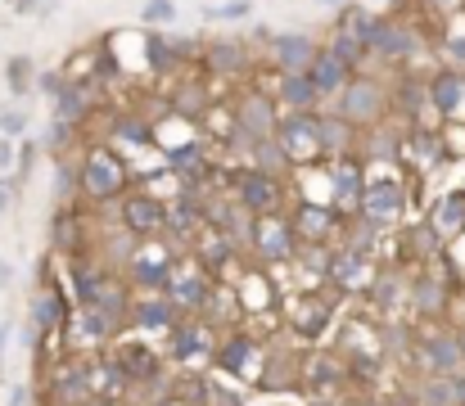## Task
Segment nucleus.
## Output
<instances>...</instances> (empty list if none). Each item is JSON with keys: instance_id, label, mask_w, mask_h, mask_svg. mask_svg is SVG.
<instances>
[{"instance_id": "1", "label": "nucleus", "mask_w": 465, "mask_h": 406, "mask_svg": "<svg viewBox=\"0 0 465 406\" xmlns=\"http://www.w3.org/2000/svg\"><path fill=\"white\" fill-rule=\"evenodd\" d=\"M132 190V167L114 144H91L77 163V194L86 203H118Z\"/></svg>"}, {"instance_id": "2", "label": "nucleus", "mask_w": 465, "mask_h": 406, "mask_svg": "<svg viewBox=\"0 0 465 406\" xmlns=\"http://www.w3.org/2000/svg\"><path fill=\"white\" fill-rule=\"evenodd\" d=\"M407 371H411V375H457V371H465V352H461V339H457V325H443V321L416 325Z\"/></svg>"}, {"instance_id": "3", "label": "nucleus", "mask_w": 465, "mask_h": 406, "mask_svg": "<svg viewBox=\"0 0 465 406\" xmlns=\"http://www.w3.org/2000/svg\"><path fill=\"white\" fill-rule=\"evenodd\" d=\"M389 104H393V95H389V86H384L380 77H352V82L334 95V114H339L343 123H352L357 132L384 123V118H389Z\"/></svg>"}, {"instance_id": "4", "label": "nucleus", "mask_w": 465, "mask_h": 406, "mask_svg": "<svg viewBox=\"0 0 465 406\" xmlns=\"http://www.w3.org/2000/svg\"><path fill=\"white\" fill-rule=\"evenodd\" d=\"M281 123V104L267 91H244L235 100V118H231V149H253L258 140H272Z\"/></svg>"}, {"instance_id": "5", "label": "nucleus", "mask_w": 465, "mask_h": 406, "mask_svg": "<svg viewBox=\"0 0 465 406\" xmlns=\"http://www.w3.org/2000/svg\"><path fill=\"white\" fill-rule=\"evenodd\" d=\"M262 357H267V348L258 343V334L244 330V325H235V330H226V334L217 339V348H213V371H217L222 380L244 384V380H258Z\"/></svg>"}, {"instance_id": "6", "label": "nucleus", "mask_w": 465, "mask_h": 406, "mask_svg": "<svg viewBox=\"0 0 465 406\" xmlns=\"http://www.w3.org/2000/svg\"><path fill=\"white\" fill-rule=\"evenodd\" d=\"M299 389L308 393L312 402H330V398L348 393L352 389L348 361L334 348H312V352L299 357Z\"/></svg>"}, {"instance_id": "7", "label": "nucleus", "mask_w": 465, "mask_h": 406, "mask_svg": "<svg viewBox=\"0 0 465 406\" xmlns=\"http://www.w3.org/2000/svg\"><path fill=\"white\" fill-rule=\"evenodd\" d=\"M176 244L167 249V235H158V240H141L136 244V253H132V262L123 267V280L132 284V293H163L167 289V280H172V271H176Z\"/></svg>"}, {"instance_id": "8", "label": "nucleus", "mask_w": 465, "mask_h": 406, "mask_svg": "<svg viewBox=\"0 0 465 406\" xmlns=\"http://www.w3.org/2000/svg\"><path fill=\"white\" fill-rule=\"evenodd\" d=\"M213 348H217V325L208 316H181L172 330H167V361L176 371H190L194 361H213Z\"/></svg>"}, {"instance_id": "9", "label": "nucleus", "mask_w": 465, "mask_h": 406, "mask_svg": "<svg viewBox=\"0 0 465 406\" xmlns=\"http://www.w3.org/2000/svg\"><path fill=\"white\" fill-rule=\"evenodd\" d=\"M231 194H235L253 217H276V213L285 208L290 185H285V176H272V172H258V167H240V172L231 176Z\"/></svg>"}, {"instance_id": "10", "label": "nucleus", "mask_w": 465, "mask_h": 406, "mask_svg": "<svg viewBox=\"0 0 465 406\" xmlns=\"http://www.w3.org/2000/svg\"><path fill=\"white\" fill-rule=\"evenodd\" d=\"M299 235H294V226H290V217H258V226H253V244H249V253L262 262V267H294V258H299Z\"/></svg>"}, {"instance_id": "11", "label": "nucleus", "mask_w": 465, "mask_h": 406, "mask_svg": "<svg viewBox=\"0 0 465 406\" xmlns=\"http://www.w3.org/2000/svg\"><path fill=\"white\" fill-rule=\"evenodd\" d=\"M68 312H73V298L64 293V284L45 280V284L32 293V302H27V330H32V343L54 339V334L64 330Z\"/></svg>"}, {"instance_id": "12", "label": "nucleus", "mask_w": 465, "mask_h": 406, "mask_svg": "<svg viewBox=\"0 0 465 406\" xmlns=\"http://www.w3.org/2000/svg\"><path fill=\"white\" fill-rule=\"evenodd\" d=\"M118 217H123V231H132L136 240L167 235V203L158 194H150V190H127L118 199Z\"/></svg>"}, {"instance_id": "13", "label": "nucleus", "mask_w": 465, "mask_h": 406, "mask_svg": "<svg viewBox=\"0 0 465 406\" xmlns=\"http://www.w3.org/2000/svg\"><path fill=\"white\" fill-rule=\"evenodd\" d=\"M163 293L181 307V316H203L208 302H213V293H217V284H213V275L199 267V262H176V271H172V280H167Z\"/></svg>"}, {"instance_id": "14", "label": "nucleus", "mask_w": 465, "mask_h": 406, "mask_svg": "<svg viewBox=\"0 0 465 406\" xmlns=\"http://www.w3.org/2000/svg\"><path fill=\"white\" fill-rule=\"evenodd\" d=\"M407 185L402 181H366V194H361V203H357V217H366L371 226H380V231H389V226H398L402 222V213H407Z\"/></svg>"}, {"instance_id": "15", "label": "nucleus", "mask_w": 465, "mask_h": 406, "mask_svg": "<svg viewBox=\"0 0 465 406\" xmlns=\"http://www.w3.org/2000/svg\"><path fill=\"white\" fill-rule=\"evenodd\" d=\"M334 312H339V302H334L330 293H303V298H294V302H290L285 325H290V334H294V339L316 343V339H325V334H330Z\"/></svg>"}, {"instance_id": "16", "label": "nucleus", "mask_w": 465, "mask_h": 406, "mask_svg": "<svg viewBox=\"0 0 465 406\" xmlns=\"http://www.w3.org/2000/svg\"><path fill=\"white\" fill-rule=\"evenodd\" d=\"M276 144L285 149L290 167H312L321 153V140H316V114H281L276 123Z\"/></svg>"}, {"instance_id": "17", "label": "nucleus", "mask_w": 465, "mask_h": 406, "mask_svg": "<svg viewBox=\"0 0 465 406\" xmlns=\"http://www.w3.org/2000/svg\"><path fill=\"white\" fill-rule=\"evenodd\" d=\"M91 398L86 389V357L64 352L50 371H45V402L50 406H82Z\"/></svg>"}, {"instance_id": "18", "label": "nucleus", "mask_w": 465, "mask_h": 406, "mask_svg": "<svg viewBox=\"0 0 465 406\" xmlns=\"http://www.w3.org/2000/svg\"><path fill=\"white\" fill-rule=\"evenodd\" d=\"M330 208L343 217V213H357V203H361V194H366V167H361V158L357 153H348V158H330Z\"/></svg>"}, {"instance_id": "19", "label": "nucleus", "mask_w": 465, "mask_h": 406, "mask_svg": "<svg viewBox=\"0 0 465 406\" xmlns=\"http://www.w3.org/2000/svg\"><path fill=\"white\" fill-rule=\"evenodd\" d=\"M375 271L380 267H371L366 253H352V249H339L334 244V262H330V289H334V298H366Z\"/></svg>"}, {"instance_id": "20", "label": "nucleus", "mask_w": 465, "mask_h": 406, "mask_svg": "<svg viewBox=\"0 0 465 406\" xmlns=\"http://www.w3.org/2000/svg\"><path fill=\"white\" fill-rule=\"evenodd\" d=\"M416 50H420V36H416L407 23H398V18H375V27H371V36H366V54L389 59V64H402V59H411Z\"/></svg>"}, {"instance_id": "21", "label": "nucleus", "mask_w": 465, "mask_h": 406, "mask_svg": "<svg viewBox=\"0 0 465 406\" xmlns=\"http://www.w3.org/2000/svg\"><path fill=\"white\" fill-rule=\"evenodd\" d=\"M290 226H294L299 244H334V240H339V226H343V217H339L330 203L303 199V203L290 213Z\"/></svg>"}, {"instance_id": "22", "label": "nucleus", "mask_w": 465, "mask_h": 406, "mask_svg": "<svg viewBox=\"0 0 465 406\" xmlns=\"http://www.w3.org/2000/svg\"><path fill=\"white\" fill-rule=\"evenodd\" d=\"M448 298H452V289L434 275L430 267H416L411 271V284H407V307L420 316V325L425 321H443L448 316Z\"/></svg>"}, {"instance_id": "23", "label": "nucleus", "mask_w": 465, "mask_h": 406, "mask_svg": "<svg viewBox=\"0 0 465 406\" xmlns=\"http://www.w3.org/2000/svg\"><path fill=\"white\" fill-rule=\"evenodd\" d=\"M109 357H114L118 371L127 375V389L141 384V380H150V375H158V371H167V366H163V352H154L145 339H123V334H118V339L109 343Z\"/></svg>"}, {"instance_id": "24", "label": "nucleus", "mask_w": 465, "mask_h": 406, "mask_svg": "<svg viewBox=\"0 0 465 406\" xmlns=\"http://www.w3.org/2000/svg\"><path fill=\"white\" fill-rule=\"evenodd\" d=\"M176 321H181V307H176L167 293H141V298H132L127 325H132L136 334H167Z\"/></svg>"}, {"instance_id": "25", "label": "nucleus", "mask_w": 465, "mask_h": 406, "mask_svg": "<svg viewBox=\"0 0 465 406\" xmlns=\"http://www.w3.org/2000/svg\"><path fill=\"white\" fill-rule=\"evenodd\" d=\"M86 389H91V398H109V402H123L127 398V375L118 371V361L109 357V348L95 352V357H86Z\"/></svg>"}, {"instance_id": "26", "label": "nucleus", "mask_w": 465, "mask_h": 406, "mask_svg": "<svg viewBox=\"0 0 465 406\" xmlns=\"http://www.w3.org/2000/svg\"><path fill=\"white\" fill-rule=\"evenodd\" d=\"M402 144H407V132H402V127L375 123V127H366L361 140H357V158H361V163H398V158H402Z\"/></svg>"}, {"instance_id": "27", "label": "nucleus", "mask_w": 465, "mask_h": 406, "mask_svg": "<svg viewBox=\"0 0 465 406\" xmlns=\"http://www.w3.org/2000/svg\"><path fill=\"white\" fill-rule=\"evenodd\" d=\"M316 50H321V45L312 41L308 32H281V36L272 41V64H276L281 73H308Z\"/></svg>"}, {"instance_id": "28", "label": "nucleus", "mask_w": 465, "mask_h": 406, "mask_svg": "<svg viewBox=\"0 0 465 406\" xmlns=\"http://www.w3.org/2000/svg\"><path fill=\"white\" fill-rule=\"evenodd\" d=\"M352 77H357V73H352L343 59H334L325 45L316 50V59H312V68H308V82L316 86V95H321V100H334V95H339Z\"/></svg>"}, {"instance_id": "29", "label": "nucleus", "mask_w": 465, "mask_h": 406, "mask_svg": "<svg viewBox=\"0 0 465 406\" xmlns=\"http://www.w3.org/2000/svg\"><path fill=\"white\" fill-rule=\"evenodd\" d=\"M448 258V240L439 235V226L425 217V222H416L411 231H407V262L411 267H434V262H443Z\"/></svg>"}, {"instance_id": "30", "label": "nucleus", "mask_w": 465, "mask_h": 406, "mask_svg": "<svg viewBox=\"0 0 465 406\" xmlns=\"http://www.w3.org/2000/svg\"><path fill=\"white\" fill-rule=\"evenodd\" d=\"M50 249L64 253L68 262L82 258V253L91 249V240L82 235V217H77V208H59V213H54V222H50Z\"/></svg>"}, {"instance_id": "31", "label": "nucleus", "mask_w": 465, "mask_h": 406, "mask_svg": "<svg viewBox=\"0 0 465 406\" xmlns=\"http://www.w3.org/2000/svg\"><path fill=\"white\" fill-rule=\"evenodd\" d=\"M316 140H321V153H325V158H348V153H357V127L343 123L339 114H316Z\"/></svg>"}, {"instance_id": "32", "label": "nucleus", "mask_w": 465, "mask_h": 406, "mask_svg": "<svg viewBox=\"0 0 465 406\" xmlns=\"http://www.w3.org/2000/svg\"><path fill=\"white\" fill-rule=\"evenodd\" d=\"M425 91H430V104H434L443 118H457V114L465 109V73H457V68L434 73Z\"/></svg>"}, {"instance_id": "33", "label": "nucleus", "mask_w": 465, "mask_h": 406, "mask_svg": "<svg viewBox=\"0 0 465 406\" xmlns=\"http://www.w3.org/2000/svg\"><path fill=\"white\" fill-rule=\"evenodd\" d=\"M430 222L439 226V235L452 244V240H465V190H448L439 194V203L430 208Z\"/></svg>"}, {"instance_id": "34", "label": "nucleus", "mask_w": 465, "mask_h": 406, "mask_svg": "<svg viewBox=\"0 0 465 406\" xmlns=\"http://www.w3.org/2000/svg\"><path fill=\"white\" fill-rule=\"evenodd\" d=\"M276 100H281L285 114H312V109L321 104V95H316V86L308 82V73H281Z\"/></svg>"}, {"instance_id": "35", "label": "nucleus", "mask_w": 465, "mask_h": 406, "mask_svg": "<svg viewBox=\"0 0 465 406\" xmlns=\"http://www.w3.org/2000/svg\"><path fill=\"white\" fill-rule=\"evenodd\" d=\"M402 158H411L420 172H430V167H439L448 153H443V140H439V132L430 127H407V144H402Z\"/></svg>"}, {"instance_id": "36", "label": "nucleus", "mask_w": 465, "mask_h": 406, "mask_svg": "<svg viewBox=\"0 0 465 406\" xmlns=\"http://www.w3.org/2000/svg\"><path fill=\"white\" fill-rule=\"evenodd\" d=\"M330 262H334V244H303L294 267H303V284L312 293L316 289H330Z\"/></svg>"}, {"instance_id": "37", "label": "nucleus", "mask_w": 465, "mask_h": 406, "mask_svg": "<svg viewBox=\"0 0 465 406\" xmlns=\"http://www.w3.org/2000/svg\"><path fill=\"white\" fill-rule=\"evenodd\" d=\"M203 64H208V73H217V77H240V73H249V50L240 45V41H217V45H208V54H203Z\"/></svg>"}, {"instance_id": "38", "label": "nucleus", "mask_w": 465, "mask_h": 406, "mask_svg": "<svg viewBox=\"0 0 465 406\" xmlns=\"http://www.w3.org/2000/svg\"><path fill=\"white\" fill-rule=\"evenodd\" d=\"M208 104H213V95H208V86H203V82H181V86H176V95H172V114H176V118H185V123L208 118Z\"/></svg>"}, {"instance_id": "39", "label": "nucleus", "mask_w": 465, "mask_h": 406, "mask_svg": "<svg viewBox=\"0 0 465 406\" xmlns=\"http://www.w3.org/2000/svg\"><path fill=\"white\" fill-rule=\"evenodd\" d=\"M249 153H253L249 167H258V172H272V176H285V172H290V158H285V149L276 144V135H272V140H258Z\"/></svg>"}, {"instance_id": "40", "label": "nucleus", "mask_w": 465, "mask_h": 406, "mask_svg": "<svg viewBox=\"0 0 465 406\" xmlns=\"http://www.w3.org/2000/svg\"><path fill=\"white\" fill-rule=\"evenodd\" d=\"M150 64H154V73H176L185 64V45L167 41V36H150Z\"/></svg>"}, {"instance_id": "41", "label": "nucleus", "mask_w": 465, "mask_h": 406, "mask_svg": "<svg viewBox=\"0 0 465 406\" xmlns=\"http://www.w3.org/2000/svg\"><path fill=\"white\" fill-rule=\"evenodd\" d=\"M114 140H123V144H154V123H145V118H118L114 123Z\"/></svg>"}, {"instance_id": "42", "label": "nucleus", "mask_w": 465, "mask_h": 406, "mask_svg": "<svg viewBox=\"0 0 465 406\" xmlns=\"http://www.w3.org/2000/svg\"><path fill=\"white\" fill-rule=\"evenodd\" d=\"M375 18H380V14H371V9H343V18H339V27H334V32H343V36H357V41L366 45V36H371Z\"/></svg>"}, {"instance_id": "43", "label": "nucleus", "mask_w": 465, "mask_h": 406, "mask_svg": "<svg viewBox=\"0 0 465 406\" xmlns=\"http://www.w3.org/2000/svg\"><path fill=\"white\" fill-rule=\"evenodd\" d=\"M325 50H330L334 59H343V64H348L352 73H357V64L366 59V45H361L357 36H343V32H334V36L325 41Z\"/></svg>"}, {"instance_id": "44", "label": "nucleus", "mask_w": 465, "mask_h": 406, "mask_svg": "<svg viewBox=\"0 0 465 406\" xmlns=\"http://www.w3.org/2000/svg\"><path fill=\"white\" fill-rule=\"evenodd\" d=\"M249 0H231V5H217V9H208V18L213 23H235V18H249Z\"/></svg>"}, {"instance_id": "45", "label": "nucleus", "mask_w": 465, "mask_h": 406, "mask_svg": "<svg viewBox=\"0 0 465 406\" xmlns=\"http://www.w3.org/2000/svg\"><path fill=\"white\" fill-rule=\"evenodd\" d=\"M27 86H32V64L27 59H9V91L23 95Z\"/></svg>"}, {"instance_id": "46", "label": "nucleus", "mask_w": 465, "mask_h": 406, "mask_svg": "<svg viewBox=\"0 0 465 406\" xmlns=\"http://www.w3.org/2000/svg\"><path fill=\"white\" fill-rule=\"evenodd\" d=\"M23 132H27V118H23L18 109H5V114H0V135H5V140H18Z\"/></svg>"}, {"instance_id": "47", "label": "nucleus", "mask_w": 465, "mask_h": 406, "mask_svg": "<svg viewBox=\"0 0 465 406\" xmlns=\"http://www.w3.org/2000/svg\"><path fill=\"white\" fill-rule=\"evenodd\" d=\"M176 18V5L172 0H150L145 5V23H172Z\"/></svg>"}, {"instance_id": "48", "label": "nucleus", "mask_w": 465, "mask_h": 406, "mask_svg": "<svg viewBox=\"0 0 465 406\" xmlns=\"http://www.w3.org/2000/svg\"><path fill=\"white\" fill-rule=\"evenodd\" d=\"M448 64H452L457 73H465V36H452V41H448Z\"/></svg>"}, {"instance_id": "49", "label": "nucleus", "mask_w": 465, "mask_h": 406, "mask_svg": "<svg viewBox=\"0 0 465 406\" xmlns=\"http://www.w3.org/2000/svg\"><path fill=\"white\" fill-rule=\"evenodd\" d=\"M448 393H452V406H465V371L448 375Z\"/></svg>"}, {"instance_id": "50", "label": "nucleus", "mask_w": 465, "mask_h": 406, "mask_svg": "<svg viewBox=\"0 0 465 406\" xmlns=\"http://www.w3.org/2000/svg\"><path fill=\"white\" fill-rule=\"evenodd\" d=\"M14 163H18V158H14V149H9V140L0 135V176H9V172H14Z\"/></svg>"}, {"instance_id": "51", "label": "nucleus", "mask_w": 465, "mask_h": 406, "mask_svg": "<svg viewBox=\"0 0 465 406\" xmlns=\"http://www.w3.org/2000/svg\"><path fill=\"white\" fill-rule=\"evenodd\" d=\"M32 9H54V0H18V14H32Z\"/></svg>"}, {"instance_id": "52", "label": "nucleus", "mask_w": 465, "mask_h": 406, "mask_svg": "<svg viewBox=\"0 0 465 406\" xmlns=\"http://www.w3.org/2000/svg\"><path fill=\"white\" fill-rule=\"evenodd\" d=\"M9 203H14V181H5V176H0V213H5Z\"/></svg>"}, {"instance_id": "53", "label": "nucleus", "mask_w": 465, "mask_h": 406, "mask_svg": "<svg viewBox=\"0 0 465 406\" xmlns=\"http://www.w3.org/2000/svg\"><path fill=\"white\" fill-rule=\"evenodd\" d=\"M9 406H27V389H14V393H9Z\"/></svg>"}, {"instance_id": "54", "label": "nucleus", "mask_w": 465, "mask_h": 406, "mask_svg": "<svg viewBox=\"0 0 465 406\" xmlns=\"http://www.w3.org/2000/svg\"><path fill=\"white\" fill-rule=\"evenodd\" d=\"M82 406H123V402H109V398H86Z\"/></svg>"}, {"instance_id": "55", "label": "nucleus", "mask_w": 465, "mask_h": 406, "mask_svg": "<svg viewBox=\"0 0 465 406\" xmlns=\"http://www.w3.org/2000/svg\"><path fill=\"white\" fill-rule=\"evenodd\" d=\"M352 406H393V402H380V398H357Z\"/></svg>"}, {"instance_id": "56", "label": "nucleus", "mask_w": 465, "mask_h": 406, "mask_svg": "<svg viewBox=\"0 0 465 406\" xmlns=\"http://www.w3.org/2000/svg\"><path fill=\"white\" fill-rule=\"evenodd\" d=\"M5 284H9V267L0 262V289H5Z\"/></svg>"}, {"instance_id": "57", "label": "nucleus", "mask_w": 465, "mask_h": 406, "mask_svg": "<svg viewBox=\"0 0 465 406\" xmlns=\"http://www.w3.org/2000/svg\"><path fill=\"white\" fill-rule=\"evenodd\" d=\"M158 406H190V402H181V398H167V402H158Z\"/></svg>"}, {"instance_id": "58", "label": "nucleus", "mask_w": 465, "mask_h": 406, "mask_svg": "<svg viewBox=\"0 0 465 406\" xmlns=\"http://www.w3.org/2000/svg\"><path fill=\"white\" fill-rule=\"evenodd\" d=\"M457 339H461V352H465V325H457Z\"/></svg>"}, {"instance_id": "59", "label": "nucleus", "mask_w": 465, "mask_h": 406, "mask_svg": "<svg viewBox=\"0 0 465 406\" xmlns=\"http://www.w3.org/2000/svg\"><path fill=\"white\" fill-rule=\"evenodd\" d=\"M0 357H5V325H0Z\"/></svg>"}, {"instance_id": "60", "label": "nucleus", "mask_w": 465, "mask_h": 406, "mask_svg": "<svg viewBox=\"0 0 465 406\" xmlns=\"http://www.w3.org/2000/svg\"><path fill=\"white\" fill-rule=\"evenodd\" d=\"M321 5H334V0H321Z\"/></svg>"}, {"instance_id": "61", "label": "nucleus", "mask_w": 465, "mask_h": 406, "mask_svg": "<svg viewBox=\"0 0 465 406\" xmlns=\"http://www.w3.org/2000/svg\"><path fill=\"white\" fill-rule=\"evenodd\" d=\"M461 190H465V185H461Z\"/></svg>"}]
</instances>
